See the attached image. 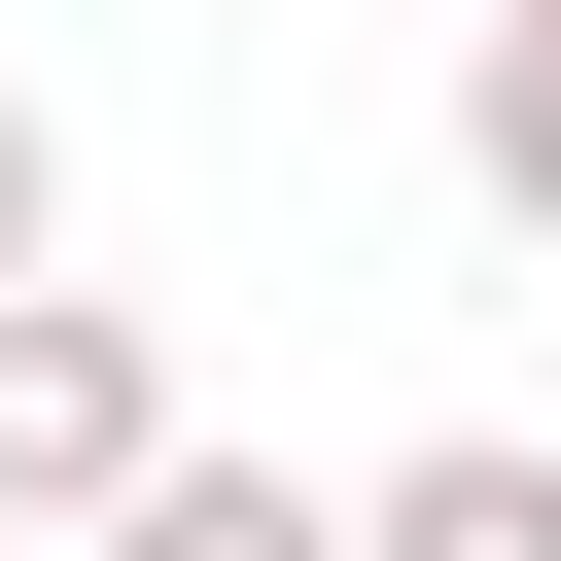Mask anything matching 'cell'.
Returning a JSON list of instances; mask_svg holds the SVG:
<instances>
[{
	"instance_id": "277c9868",
	"label": "cell",
	"mask_w": 561,
	"mask_h": 561,
	"mask_svg": "<svg viewBox=\"0 0 561 561\" xmlns=\"http://www.w3.org/2000/svg\"><path fill=\"white\" fill-rule=\"evenodd\" d=\"M456 175L561 245V0H491V35H456Z\"/></svg>"
},
{
	"instance_id": "7a4b0ae2",
	"label": "cell",
	"mask_w": 561,
	"mask_h": 561,
	"mask_svg": "<svg viewBox=\"0 0 561 561\" xmlns=\"http://www.w3.org/2000/svg\"><path fill=\"white\" fill-rule=\"evenodd\" d=\"M70 561H351V491H280V456H210V421H175V456H140Z\"/></svg>"
},
{
	"instance_id": "5b68a950",
	"label": "cell",
	"mask_w": 561,
	"mask_h": 561,
	"mask_svg": "<svg viewBox=\"0 0 561 561\" xmlns=\"http://www.w3.org/2000/svg\"><path fill=\"white\" fill-rule=\"evenodd\" d=\"M0 280H70V105L0 70Z\"/></svg>"
},
{
	"instance_id": "3957f363",
	"label": "cell",
	"mask_w": 561,
	"mask_h": 561,
	"mask_svg": "<svg viewBox=\"0 0 561 561\" xmlns=\"http://www.w3.org/2000/svg\"><path fill=\"white\" fill-rule=\"evenodd\" d=\"M351 561H561V456H526V421H421V456L351 491Z\"/></svg>"
},
{
	"instance_id": "6da1fadb",
	"label": "cell",
	"mask_w": 561,
	"mask_h": 561,
	"mask_svg": "<svg viewBox=\"0 0 561 561\" xmlns=\"http://www.w3.org/2000/svg\"><path fill=\"white\" fill-rule=\"evenodd\" d=\"M140 456H175V351L105 280H0V526H105Z\"/></svg>"
}]
</instances>
